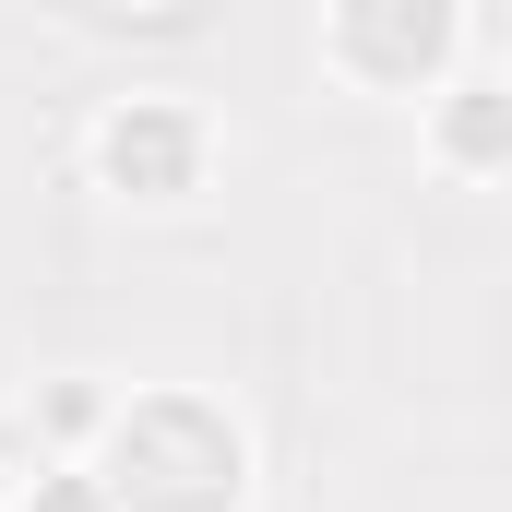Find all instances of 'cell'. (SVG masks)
<instances>
[{"label":"cell","mask_w":512,"mask_h":512,"mask_svg":"<svg viewBox=\"0 0 512 512\" xmlns=\"http://www.w3.org/2000/svg\"><path fill=\"white\" fill-rule=\"evenodd\" d=\"M36 477H48L36 429H24V417H0V512H24V501H36Z\"/></svg>","instance_id":"6"},{"label":"cell","mask_w":512,"mask_h":512,"mask_svg":"<svg viewBox=\"0 0 512 512\" xmlns=\"http://www.w3.org/2000/svg\"><path fill=\"white\" fill-rule=\"evenodd\" d=\"M24 512H108V489H96V465H48Z\"/></svg>","instance_id":"7"},{"label":"cell","mask_w":512,"mask_h":512,"mask_svg":"<svg viewBox=\"0 0 512 512\" xmlns=\"http://www.w3.org/2000/svg\"><path fill=\"white\" fill-rule=\"evenodd\" d=\"M84 179L108 203H155V215L191 203L215 179V108L191 84H131V96H108L84 120Z\"/></svg>","instance_id":"2"},{"label":"cell","mask_w":512,"mask_h":512,"mask_svg":"<svg viewBox=\"0 0 512 512\" xmlns=\"http://www.w3.org/2000/svg\"><path fill=\"white\" fill-rule=\"evenodd\" d=\"M12 417L36 429V453H48V465H96V441L120 429V382H96V370H48Z\"/></svg>","instance_id":"5"},{"label":"cell","mask_w":512,"mask_h":512,"mask_svg":"<svg viewBox=\"0 0 512 512\" xmlns=\"http://www.w3.org/2000/svg\"><path fill=\"white\" fill-rule=\"evenodd\" d=\"M417 131H429V155L453 167V179H512V72H453L429 108H417Z\"/></svg>","instance_id":"4"},{"label":"cell","mask_w":512,"mask_h":512,"mask_svg":"<svg viewBox=\"0 0 512 512\" xmlns=\"http://www.w3.org/2000/svg\"><path fill=\"white\" fill-rule=\"evenodd\" d=\"M465 60H477V12H453V0H346V12H322V72L358 84V96H417L429 108Z\"/></svg>","instance_id":"3"},{"label":"cell","mask_w":512,"mask_h":512,"mask_svg":"<svg viewBox=\"0 0 512 512\" xmlns=\"http://www.w3.org/2000/svg\"><path fill=\"white\" fill-rule=\"evenodd\" d=\"M108 512H239L251 501V429L215 393H120V429L96 441Z\"/></svg>","instance_id":"1"}]
</instances>
